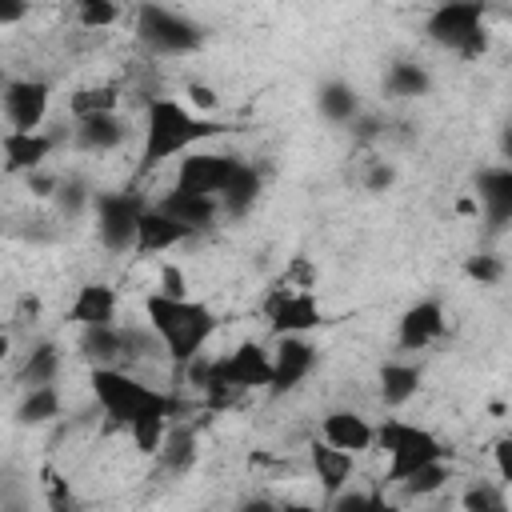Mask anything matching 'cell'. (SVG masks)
I'll return each mask as SVG.
<instances>
[{"mask_svg": "<svg viewBox=\"0 0 512 512\" xmlns=\"http://www.w3.org/2000/svg\"><path fill=\"white\" fill-rule=\"evenodd\" d=\"M24 12H28V0H0V28L20 24V20H24Z\"/></svg>", "mask_w": 512, "mask_h": 512, "instance_id": "cell-41", "label": "cell"}, {"mask_svg": "<svg viewBox=\"0 0 512 512\" xmlns=\"http://www.w3.org/2000/svg\"><path fill=\"white\" fill-rule=\"evenodd\" d=\"M188 100H192V112H200V116L216 112V104H220L216 88H212V84H204V80H192V84H188Z\"/></svg>", "mask_w": 512, "mask_h": 512, "instance_id": "cell-37", "label": "cell"}, {"mask_svg": "<svg viewBox=\"0 0 512 512\" xmlns=\"http://www.w3.org/2000/svg\"><path fill=\"white\" fill-rule=\"evenodd\" d=\"M476 196H480V208H484L488 228L500 232L512 220V168H504V164L484 168L476 176Z\"/></svg>", "mask_w": 512, "mask_h": 512, "instance_id": "cell-15", "label": "cell"}, {"mask_svg": "<svg viewBox=\"0 0 512 512\" xmlns=\"http://www.w3.org/2000/svg\"><path fill=\"white\" fill-rule=\"evenodd\" d=\"M444 480H448V464H444V460H432V464L416 468L412 476H404L400 488H404L408 500H416V496H432V492H440Z\"/></svg>", "mask_w": 512, "mask_h": 512, "instance_id": "cell-32", "label": "cell"}, {"mask_svg": "<svg viewBox=\"0 0 512 512\" xmlns=\"http://www.w3.org/2000/svg\"><path fill=\"white\" fill-rule=\"evenodd\" d=\"M80 356L92 360V364H120V360H124V328H116V324L84 328V336H80Z\"/></svg>", "mask_w": 512, "mask_h": 512, "instance_id": "cell-26", "label": "cell"}, {"mask_svg": "<svg viewBox=\"0 0 512 512\" xmlns=\"http://www.w3.org/2000/svg\"><path fill=\"white\" fill-rule=\"evenodd\" d=\"M76 4V20L84 28H112L120 20V4L116 0H72Z\"/></svg>", "mask_w": 512, "mask_h": 512, "instance_id": "cell-35", "label": "cell"}, {"mask_svg": "<svg viewBox=\"0 0 512 512\" xmlns=\"http://www.w3.org/2000/svg\"><path fill=\"white\" fill-rule=\"evenodd\" d=\"M372 432H376V428H372L360 412H352V408H336V412H328V416L320 420V436H324L328 444L352 452V456H360V452L372 448Z\"/></svg>", "mask_w": 512, "mask_h": 512, "instance_id": "cell-19", "label": "cell"}, {"mask_svg": "<svg viewBox=\"0 0 512 512\" xmlns=\"http://www.w3.org/2000/svg\"><path fill=\"white\" fill-rule=\"evenodd\" d=\"M168 416L172 412H144V416H136L124 432L132 436V444H136V452L140 456H156V448H160V440H164V432H168Z\"/></svg>", "mask_w": 512, "mask_h": 512, "instance_id": "cell-30", "label": "cell"}, {"mask_svg": "<svg viewBox=\"0 0 512 512\" xmlns=\"http://www.w3.org/2000/svg\"><path fill=\"white\" fill-rule=\"evenodd\" d=\"M316 360H320V352H316L312 340H304V336H276L268 388H272V392H292V388H300V380L316 368Z\"/></svg>", "mask_w": 512, "mask_h": 512, "instance_id": "cell-12", "label": "cell"}, {"mask_svg": "<svg viewBox=\"0 0 512 512\" xmlns=\"http://www.w3.org/2000/svg\"><path fill=\"white\" fill-rule=\"evenodd\" d=\"M416 392H420V368H416V364H408V360H388V364L380 368V400H384L388 408L408 404Z\"/></svg>", "mask_w": 512, "mask_h": 512, "instance_id": "cell-25", "label": "cell"}, {"mask_svg": "<svg viewBox=\"0 0 512 512\" xmlns=\"http://www.w3.org/2000/svg\"><path fill=\"white\" fill-rule=\"evenodd\" d=\"M88 384H92V396H96L100 412H104L116 428H128L136 416L156 412V408H160V412H176V408H180L168 392H156V388L140 384L136 376H128V372L116 368V364H92Z\"/></svg>", "mask_w": 512, "mask_h": 512, "instance_id": "cell-3", "label": "cell"}, {"mask_svg": "<svg viewBox=\"0 0 512 512\" xmlns=\"http://www.w3.org/2000/svg\"><path fill=\"white\" fill-rule=\"evenodd\" d=\"M308 460H312V472L324 488V496H336L340 488H348V476H352V452L328 444V440H312L308 444Z\"/></svg>", "mask_w": 512, "mask_h": 512, "instance_id": "cell-20", "label": "cell"}, {"mask_svg": "<svg viewBox=\"0 0 512 512\" xmlns=\"http://www.w3.org/2000/svg\"><path fill=\"white\" fill-rule=\"evenodd\" d=\"M48 104H52L48 80H8L0 92V108L8 116V128H20V132H36L48 116Z\"/></svg>", "mask_w": 512, "mask_h": 512, "instance_id": "cell-10", "label": "cell"}, {"mask_svg": "<svg viewBox=\"0 0 512 512\" xmlns=\"http://www.w3.org/2000/svg\"><path fill=\"white\" fill-rule=\"evenodd\" d=\"M68 320L80 328H96V324H112L116 320V292L108 284H80L76 300L68 308Z\"/></svg>", "mask_w": 512, "mask_h": 512, "instance_id": "cell-22", "label": "cell"}, {"mask_svg": "<svg viewBox=\"0 0 512 512\" xmlns=\"http://www.w3.org/2000/svg\"><path fill=\"white\" fill-rule=\"evenodd\" d=\"M136 40L152 56H188L204 44V28L160 0H144L136 8Z\"/></svg>", "mask_w": 512, "mask_h": 512, "instance_id": "cell-6", "label": "cell"}, {"mask_svg": "<svg viewBox=\"0 0 512 512\" xmlns=\"http://www.w3.org/2000/svg\"><path fill=\"white\" fill-rule=\"evenodd\" d=\"M128 140V124L116 112H92V116H76L72 128V144L80 152H116Z\"/></svg>", "mask_w": 512, "mask_h": 512, "instance_id": "cell-16", "label": "cell"}, {"mask_svg": "<svg viewBox=\"0 0 512 512\" xmlns=\"http://www.w3.org/2000/svg\"><path fill=\"white\" fill-rule=\"evenodd\" d=\"M24 180H28V192H32V196H52V192H56V180H60V176L44 172V164H40V168L24 172Z\"/></svg>", "mask_w": 512, "mask_h": 512, "instance_id": "cell-40", "label": "cell"}, {"mask_svg": "<svg viewBox=\"0 0 512 512\" xmlns=\"http://www.w3.org/2000/svg\"><path fill=\"white\" fill-rule=\"evenodd\" d=\"M52 148H56V136H48V132H20V128H8L4 136H0V152H4V172H12V176H24V172H32V168H40L48 156H52Z\"/></svg>", "mask_w": 512, "mask_h": 512, "instance_id": "cell-13", "label": "cell"}, {"mask_svg": "<svg viewBox=\"0 0 512 512\" xmlns=\"http://www.w3.org/2000/svg\"><path fill=\"white\" fill-rule=\"evenodd\" d=\"M8 348H12V340L0 332V364H4V356H8Z\"/></svg>", "mask_w": 512, "mask_h": 512, "instance_id": "cell-42", "label": "cell"}, {"mask_svg": "<svg viewBox=\"0 0 512 512\" xmlns=\"http://www.w3.org/2000/svg\"><path fill=\"white\" fill-rule=\"evenodd\" d=\"M444 336V304L440 300H416L404 316H400V328H396V340L404 352H420L428 348L432 340Z\"/></svg>", "mask_w": 512, "mask_h": 512, "instance_id": "cell-14", "label": "cell"}, {"mask_svg": "<svg viewBox=\"0 0 512 512\" xmlns=\"http://www.w3.org/2000/svg\"><path fill=\"white\" fill-rule=\"evenodd\" d=\"M192 232L180 224V220H172V216H164L156 204H144V212H140V220H136V248L132 252H168V248H176L180 240H188Z\"/></svg>", "mask_w": 512, "mask_h": 512, "instance_id": "cell-18", "label": "cell"}, {"mask_svg": "<svg viewBox=\"0 0 512 512\" xmlns=\"http://www.w3.org/2000/svg\"><path fill=\"white\" fill-rule=\"evenodd\" d=\"M92 212H96V236L108 252L136 248V220L144 212L140 192H92Z\"/></svg>", "mask_w": 512, "mask_h": 512, "instance_id": "cell-8", "label": "cell"}, {"mask_svg": "<svg viewBox=\"0 0 512 512\" xmlns=\"http://www.w3.org/2000/svg\"><path fill=\"white\" fill-rule=\"evenodd\" d=\"M464 276L476 280V284H500V280H504V260L492 256V252L468 256V260H464Z\"/></svg>", "mask_w": 512, "mask_h": 512, "instance_id": "cell-36", "label": "cell"}, {"mask_svg": "<svg viewBox=\"0 0 512 512\" xmlns=\"http://www.w3.org/2000/svg\"><path fill=\"white\" fill-rule=\"evenodd\" d=\"M392 184H396V168L384 164V160H376V164L368 168V176H364V188H368V192H388Z\"/></svg>", "mask_w": 512, "mask_h": 512, "instance_id": "cell-38", "label": "cell"}, {"mask_svg": "<svg viewBox=\"0 0 512 512\" xmlns=\"http://www.w3.org/2000/svg\"><path fill=\"white\" fill-rule=\"evenodd\" d=\"M272 380V356L256 344V340H244L240 348H232L228 356H216L208 360V380H204V392L212 400V408L228 404L232 392H248V388H268Z\"/></svg>", "mask_w": 512, "mask_h": 512, "instance_id": "cell-7", "label": "cell"}, {"mask_svg": "<svg viewBox=\"0 0 512 512\" xmlns=\"http://www.w3.org/2000/svg\"><path fill=\"white\" fill-rule=\"evenodd\" d=\"M56 204H60V212L64 216H76V212H84V208H92V188L80 180V176H68V180H56Z\"/></svg>", "mask_w": 512, "mask_h": 512, "instance_id": "cell-33", "label": "cell"}, {"mask_svg": "<svg viewBox=\"0 0 512 512\" xmlns=\"http://www.w3.org/2000/svg\"><path fill=\"white\" fill-rule=\"evenodd\" d=\"M144 320L160 336V348L168 352V360L176 368H184L192 356H200L216 332V312L200 300H188V296L148 292L144 296Z\"/></svg>", "mask_w": 512, "mask_h": 512, "instance_id": "cell-2", "label": "cell"}, {"mask_svg": "<svg viewBox=\"0 0 512 512\" xmlns=\"http://www.w3.org/2000/svg\"><path fill=\"white\" fill-rule=\"evenodd\" d=\"M164 296H188V284H184V272L176 264H160V288Z\"/></svg>", "mask_w": 512, "mask_h": 512, "instance_id": "cell-39", "label": "cell"}, {"mask_svg": "<svg viewBox=\"0 0 512 512\" xmlns=\"http://www.w3.org/2000/svg\"><path fill=\"white\" fill-rule=\"evenodd\" d=\"M56 416H60V392H56V384L24 388V400L16 408V420L20 424H52Z\"/></svg>", "mask_w": 512, "mask_h": 512, "instance_id": "cell-28", "label": "cell"}, {"mask_svg": "<svg viewBox=\"0 0 512 512\" xmlns=\"http://www.w3.org/2000/svg\"><path fill=\"white\" fill-rule=\"evenodd\" d=\"M316 112L328 120V124H352L360 116V96L352 84L344 80H324L320 92H316Z\"/></svg>", "mask_w": 512, "mask_h": 512, "instance_id": "cell-24", "label": "cell"}, {"mask_svg": "<svg viewBox=\"0 0 512 512\" xmlns=\"http://www.w3.org/2000/svg\"><path fill=\"white\" fill-rule=\"evenodd\" d=\"M428 88H432V76H428L424 64L396 60V64H388V72H384V92H388V96L412 100V96H428Z\"/></svg>", "mask_w": 512, "mask_h": 512, "instance_id": "cell-27", "label": "cell"}, {"mask_svg": "<svg viewBox=\"0 0 512 512\" xmlns=\"http://www.w3.org/2000/svg\"><path fill=\"white\" fill-rule=\"evenodd\" d=\"M236 168H240V156H232V152H192L188 148L180 168H176V188L220 196Z\"/></svg>", "mask_w": 512, "mask_h": 512, "instance_id": "cell-9", "label": "cell"}, {"mask_svg": "<svg viewBox=\"0 0 512 512\" xmlns=\"http://www.w3.org/2000/svg\"><path fill=\"white\" fill-rule=\"evenodd\" d=\"M260 192H264V176H260L252 164L240 160V168L232 172V180L224 184V192H220L216 200H220V212H224V216L240 220V216H248V212L256 208Z\"/></svg>", "mask_w": 512, "mask_h": 512, "instance_id": "cell-21", "label": "cell"}, {"mask_svg": "<svg viewBox=\"0 0 512 512\" xmlns=\"http://www.w3.org/2000/svg\"><path fill=\"white\" fill-rule=\"evenodd\" d=\"M156 460H160V468L172 472V476L192 472V464H196V428H188V424H168V432H164V440H160V448H156Z\"/></svg>", "mask_w": 512, "mask_h": 512, "instance_id": "cell-23", "label": "cell"}, {"mask_svg": "<svg viewBox=\"0 0 512 512\" xmlns=\"http://www.w3.org/2000/svg\"><path fill=\"white\" fill-rule=\"evenodd\" d=\"M320 324H324V308H320V300L308 288L276 292L272 304H268V328L276 336H304V332H312Z\"/></svg>", "mask_w": 512, "mask_h": 512, "instance_id": "cell-11", "label": "cell"}, {"mask_svg": "<svg viewBox=\"0 0 512 512\" xmlns=\"http://www.w3.org/2000/svg\"><path fill=\"white\" fill-rule=\"evenodd\" d=\"M484 12H488L484 0H444V4L432 8L424 32H428L432 44H440V48L464 56V60H476L488 48Z\"/></svg>", "mask_w": 512, "mask_h": 512, "instance_id": "cell-4", "label": "cell"}, {"mask_svg": "<svg viewBox=\"0 0 512 512\" xmlns=\"http://www.w3.org/2000/svg\"><path fill=\"white\" fill-rule=\"evenodd\" d=\"M372 444H380V448L388 452V472H384L388 484H400V480L412 476L416 468H424V464L448 456V448L440 444V436H432L428 428L408 424V420H384V424L372 432Z\"/></svg>", "mask_w": 512, "mask_h": 512, "instance_id": "cell-5", "label": "cell"}, {"mask_svg": "<svg viewBox=\"0 0 512 512\" xmlns=\"http://www.w3.org/2000/svg\"><path fill=\"white\" fill-rule=\"evenodd\" d=\"M460 504H464V512H508L504 492H500L496 484H488V480L472 484V488L460 496Z\"/></svg>", "mask_w": 512, "mask_h": 512, "instance_id": "cell-34", "label": "cell"}, {"mask_svg": "<svg viewBox=\"0 0 512 512\" xmlns=\"http://www.w3.org/2000/svg\"><path fill=\"white\" fill-rule=\"evenodd\" d=\"M156 208H160L164 216L180 220L188 232L212 228V220L220 216V200H216V196H204V192H188V188H172V192H164Z\"/></svg>", "mask_w": 512, "mask_h": 512, "instance_id": "cell-17", "label": "cell"}, {"mask_svg": "<svg viewBox=\"0 0 512 512\" xmlns=\"http://www.w3.org/2000/svg\"><path fill=\"white\" fill-rule=\"evenodd\" d=\"M228 132V124L192 112L184 100L176 96H152L144 108V148H140V172L160 168L172 156H184L188 148H196L200 140H212Z\"/></svg>", "mask_w": 512, "mask_h": 512, "instance_id": "cell-1", "label": "cell"}, {"mask_svg": "<svg viewBox=\"0 0 512 512\" xmlns=\"http://www.w3.org/2000/svg\"><path fill=\"white\" fill-rule=\"evenodd\" d=\"M116 104H120V92H116V84L76 88V92L68 96V112H72V120H76V116H92V112H116Z\"/></svg>", "mask_w": 512, "mask_h": 512, "instance_id": "cell-31", "label": "cell"}, {"mask_svg": "<svg viewBox=\"0 0 512 512\" xmlns=\"http://www.w3.org/2000/svg\"><path fill=\"white\" fill-rule=\"evenodd\" d=\"M56 372H60V348H56L52 340H44V344H36V348L28 352V360H24V368H20V384H24V388L52 384Z\"/></svg>", "mask_w": 512, "mask_h": 512, "instance_id": "cell-29", "label": "cell"}]
</instances>
